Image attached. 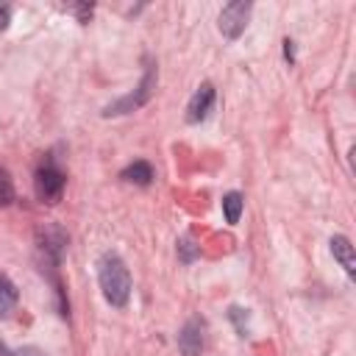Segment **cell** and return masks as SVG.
<instances>
[{"instance_id":"6da1fadb","label":"cell","mask_w":356,"mask_h":356,"mask_svg":"<svg viewBox=\"0 0 356 356\" xmlns=\"http://www.w3.org/2000/svg\"><path fill=\"white\" fill-rule=\"evenodd\" d=\"M97 281L103 289V298L122 309L131 298V273L125 267V261L117 253H103V259L97 261Z\"/></svg>"},{"instance_id":"4fadbf2b","label":"cell","mask_w":356,"mask_h":356,"mask_svg":"<svg viewBox=\"0 0 356 356\" xmlns=\"http://www.w3.org/2000/svg\"><path fill=\"white\" fill-rule=\"evenodd\" d=\"M178 250H181V259H184V261H192V259H195V253H197V248H195V242H192L189 236L178 242Z\"/></svg>"},{"instance_id":"30bf717a","label":"cell","mask_w":356,"mask_h":356,"mask_svg":"<svg viewBox=\"0 0 356 356\" xmlns=\"http://www.w3.org/2000/svg\"><path fill=\"white\" fill-rule=\"evenodd\" d=\"M17 298H19V292H17V286L0 273V317H8L11 312H14V306H17Z\"/></svg>"},{"instance_id":"ba28073f","label":"cell","mask_w":356,"mask_h":356,"mask_svg":"<svg viewBox=\"0 0 356 356\" xmlns=\"http://www.w3.org/2000/svg\"><path fill=\"white\" fill-rule=\"evenodd\" d=\"M331 253H334V259L342 264V270H345L348 275L356 273V256H353V245H350L348 236H342V234L331 236Z\"/></svg>"},{"instance_id":"9a60e30c","label":"cell","mask_w":356,"mask_h":356,"mask_svg":"<svg viewBox=\"0 0 356 356\" xmlns=\"http://www.w3.org/2000/svg\"><path fill=\"white\" fill-rule=\"evenodd\" d=\"M14 356H47L44 350H39V348H19Z\"/></svg>"},{"instance_id":"3957f363","label":"cell","mask_w":356,"mask_h":356,"mask_svg":"<svg viewBox=\"0 0 356 356\" xmlns=\"http://www.w3.org/2000/svg\"><path fill=\"white\" fill-rule=\"evenodd\" d=\"M64 184H67V178L56 164H44V167L36 170L33 186H36V195H39L42 203H56L64 192Z\"/></svg>"},{"instance_id":"9c48e42d","label":"cell","mask_w":356,"mask_h":356,"mask_svg":"<svg viewBox=\"0 0 356 356\" xmlns=\"http://www.w3.org/2000/svg\"><path fill=\"white\" fill-rule=\"evenodd\" d=\"M122 181L128 184H139V186H147L153 181V167L147 161H134L122 170Z\"/></svg>"},{"instance_id":"7c38bea8","label":"cell","mask_w":356,"mask_h":356,"mask_svg":"<svg viewBox=\"0 0 356 356\" xmlns=\"http://www.w3.org/2000/svg\"><path fill=\"white\" fill-rule=\"evenodd\" d=\"M14 200V184L6 170H0V206H8Z\"/></svg>"},{"instance_id":"7a4b0ae2","label":"cell","mask_w":356,"mask_h":356,"mask_svg":"<svg viewBox=\"0 0 356 356\" xmlns=\"http://www.w3.org/2000/svg\"><path fill=\"white\" fill-rule=\"evenodd\" d=\"M156 78H159L156 64H147V70H145L142 83L136 86V92L128 95V97H122V100H117V103H111V106H106L103 114H106V117H111V114H125V111H134V108H139L142 103H147L150 95H153V89H156Z\"/></svg>"},{"instance_id":"5bb4252c","label":"cell","mask_w":356,"mask_h":356,"mask_svg":"<svg viewBox=\"0 0 356 356\" xmlns=\"http://www.w3.org/2000/svg\"><path fill=\"white\" fill-rule=\"evenodd\" d=\"M8 22H11V6L0 3V31H6V28H8Z\"/></svg>"},{"instance_id":"277c9868","label":"cell","mask_w":356,"mask_h":356,"mask_svg":"<svg viewBox=\"0 0 356 356\" xmlns=\"http://www.w3.org/2000/svg\"><path fill=\"white\" fill-rule=\"evenodd\" d=\"M250 3L248 0H234L228 6H222L220 11V31L225 39H239L245 25H248V17H250Z\"/></svg>"},{"instance_id":"5b68a950","label":"cell","mask_w":356,"mask_h":356,"mask_svg":"<svg viewBox=\"0 0 356 356\" xmlns=\"http://www.w3.org/2000/svg\"><path fill=\"white\" fill-rule=\"evenodd\" d=\"M36 239H39V250L44 253V259L50 264H58L61 261V253L67 248V234L56 225H47V228H39L36 231Z\"/></svg>"},{"instance_id":"2e32d148","label":"cell","mask_w":356,"mask_h":356,"mask_svg":"<svg viewBox=\"0 0 356 356\" xmlns=\"http://www.w3.org/2000/svg\"><path fill=\"white\" fill-rule=\"evenodd\" d=\"M0 356H6V350H3V345H0Z\"/></svg>"},{"instance_id":"52a82bcc","label":"cell","mask_w":356,"mask_h":356,"mask_svg":"<svg viewBox=\"0 0 356 356\" xmlns=\"http://www.w3.org/2000/svg\"><path fill=\"white\" fill-rule=\"evenodd\" d=\"M178 348H181L184 356H200V350H203V323H200L197 317H192V320L181 328V334H178Z\"/></svg>"},{"instance_id":"8fae6325","label":"cell","mask_w":356,"mask_h":356,"mask_svg":"<svg viewBox=\"0 0 356 356\" xmlns=\"http://www.w3.org/2000/svg\"><path fill=\"white\" fill-rule=\"evenodd\" d=\"M242 206H245V197H242L239 192H228V195L222 197V214H225V222L236 225L239 217H242Z\"/></svg>"},{"instance_id":"8992f818","label":"cell","mask_w":356,"mask_h":356,"mask_svg":"<svg viewBox=\"0 0 356 356\" xmlns=\"http://www.w3.org/2000/svg\"><path fill=\"white\" fill-rule=\"evenodd\" d=\"M211 106H214V86H211V83H200V86L195 89V95L189 97L186 120H189V122H200V120H206L209 111H211Z\"/></svg>"}]
</instances>
